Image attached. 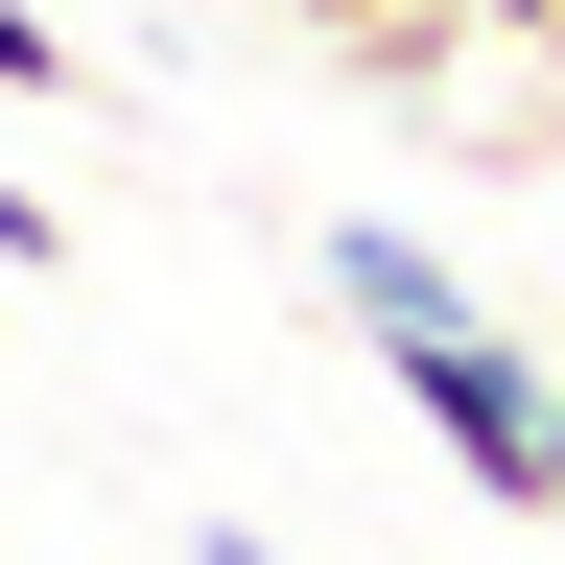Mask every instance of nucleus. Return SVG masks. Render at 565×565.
Wrapping results in <instances>:
<instances>
[{"label":"nucleus","mask_w":565,"mask_h":565,"mask_svg":"<svg viewBox=\"0 0 565 565\" xmlns=\"http://www.w3.org/2000/svg\"><path fill=\"white\" fill-rule=\"evenodd\" d=\"M0 95H71V24H47V0H0Z\"/></svg>","instance_id":"1"},{"label":"nucleus","mask_w":565,"mask_h":565,"mask_svg":"<svg viewBox=\"0 0 565 565\" xmlns=\"http://www.w3.org/2000/svg\"><path fill=\"white\" fill-rule=\"evenodd\" d=\"M47 259H71V212H47L24 166H0V282H47Z\"/></svg>","instance_id":"2"},{"label":"nucleus","mask_w":565,"mask_h":565,"mask_svg":"<svg viewBox=\"0 0 565 565\" xmlns=\"http://www.w3.org/2000/svg\"><path fill=\"white\" fill-rule=\"evenodd\" d=\"M448 24H471V0H401V47H377V71H424V47H448Z\"/></svg>","instance_id":"3"},{"label":"nucleus","mask_w":565,"mask_h":565,"mask_svg":"<svg viewBox=\"0 0 565 565\" xmlns=\"http://www.w3.org/2000/svg\"><path fill=\"white\" fill-rule=\"evenodd\" d=\"M519 47H542V71H565V0H542V24H519Z\"/></svg>","instance_id":"4"}]
</instances>
